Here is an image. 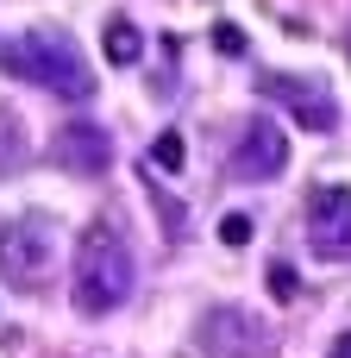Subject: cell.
I'll return each instance as SVG.
<instances>
[{
	"mask_svg": "<svg viewBox=\"0 0 351 358\" xmlns=\"http://www.w3.org/2000/svg\"><path fill=\"white\" fill-rule=\"evenodd\" d=\"M270 296H276V302H295V296H301V283H295L289 264H270Z\"/></svg>",
	"mask_w": 351,
	"mask_h": 358,
	"instance_id": "4fadbf2b",
	"label": "cell"
},
{
	"mask_svg": "<svg viewBox=\"0 0 351 358\" xmlns=\"http://www.w3.org/2000/svg\"><path fill=\"white\" fill-rule=\"evenodd\" d=\"M138 57H144V38H138V25H132V19H113V25H107V63L132 69Z\"/></svg>",
	"mask_w": 351,
	"mask_h": 358,
	"instance_id": "9c48e42d",
	"label": "cell"
},
{
	"mask_svg": "<svg viewBox=\"0 0 351 358\" xmlns=\"http://www.w3.org/2000/svg\"><path fill=\"white\" fill-rule=\"evenodd\" d=\"M264 94L301 126V132H339V101L314 76H264Z\"/></svg>",
	"mask_w": 351,
	"mask_h": 358,
	"instance_id": "5b68a950",
	"label": "cell"
},
{
	"mask_svg": "<svg viewBox=\"0 0 351 358\" xmlns=\"http://www.w3.org/2000/svg\"><path fill=\"white\" fill-rule=\"evenodd\" d=\"M220 239H226V245H245V239H251V220H245V214H226V220H220Z\"/></svg>",
	"mask_w": 351,
	"mask_h": 358,
	"instance_id": "5bb4252c",
	"label": "cell"
},
{
	"mask_svg": "<svg viewBox=\"0 0 351 358\" xmlns=\"http://www.w3.org/2000/svg\"><path fill=\"white\" fill-rule=\"evenodd\" d=\"M214 50H220V57H245V31H239L232 19H220V25H214Z\"/></svg>",
	"mask_w": 351,
	"mask_h": 358,
	"instance_id": "7c38bea8",
	"label": "cell"
},
{
	"mask_svg": "<svg viewBox=\"0 0 351 358\" xmlns=\"http://www.w3.org/2000/svg\"><path fill=\"white\" fill-rule=\"evenodd\" d=\"M226 170H232V182H276V176L289 170V132H283L276 120H251V126L239 132Z\"/></svg>",
	"mask_w": 351,
	"mask_h": 358,
	"instance_id": "8992f818",
	"label": "cell"
},
{
	"mask_svg": "<svg viewBox=\"0 0 351 358\" xmlns=\"http://www.w3.org/2000/svg\"><path fill=\"white\" fill-rule=\"evenodd\" d=\"M57 271V227L44 214H19L0 227V283L19 296H38Z\"/></svg>",
	"mask_w": 351,
	"mask_h": 358,
	"instance_id": "3957f363",
	"label": "cell"
},
{
	"mask_svg": "<svg viewBox=\"0 0 351 358\" xmlns=\"http://www.w3.org/2000/svg\"><path fill=\"white\" fill-rule=\"evenodd\" d=\"M308 245L327 264H351V189L320 182L308 195Z\"/></svg>",
	"mask_w": 351,
	"mask_h": 358,
	"instance_id": "277c9868",
	"label": "cell"
},
{
	"mask_svg": "<svg viewBox=\"0 0 351 358\" xmlns=\"http://www.w3.org/2000/svg\"><path fill=\"white\" fill-rule=\"evenodd\" d=\"M201 346L214 358H264L276 346V334H270L251 308H214V315L201 321Z\"/></svg>",
	"mask_w": 351,
	"mask_h": 358,
	"instance_id": "52a82bcc",
	"label": "cell"
},
{
	"mask_svg": "<svg viewBox=\"0 0 351 358\" xmlns=\"http://www.w3.org/2000/svg\"><path fill=\"white\" fill-rule=\"evenodd\" d=\"M182 157H188L182 132H157V145H151V157H144V164H157L163 176H176V170H182Z\"/></svg>",
	"mask_w": 351,
	"mask_h": 358,
	"instance_id": "8fae6325",
	"label": "cell"
},
{
	"mask_svg": "<svg viewBox=\"0 0 351 358\" xmlns=\"http://www.w3.org/2000/svg\"><path fill=\"white\" fill-rule=\"evenodd\" d=\"M327 358H351V334H339V346H333Z\"/></svg>",
	"mask_w": 351,
	"mask_h": 358,
	"instance_id": "9a60e30c",
	"label": "cell"
},
{
	"mask_svg": "<svg viewBox=\"0 0 351 358\" xmlns=\"http://www.w3.org/2000/svg\"><path fill=\"white\" fill-rule=\"evenodd\" d=\"M50 164L69 170V176H100V170L113 164V138H107L94 120H75V126H63V132L50 138Z\"/></svg>",
	"mask_w": 351,
	"mask_h": 358,
	"instance_id": "ba28073f",
	"label": "cell"
},
{
	"mask_svg": "<svg viewBox=\"0 0 351 358\" xmlns=\"http://www.w3.org/2000/svg\"><path fill=\"white\" fill-rule=\"evenodd\" d=\"M0 69L13 82H31V88L57 94V101H75V107L94 101V69H88L82 44L63 25H31L13 44H0Z\"/></svg>",
	"mask_w": 351,
	"mask_h": 358,
	"instance_id": "6da1fadb",
	"label": "cell"
},
{
	"mask_svg": "<svg viewBox=\"0 0 351 358\" xmlns=\"http://www.w3.org/2000/svg\"><path fill=\"white\" fill-rule=\"evenodd\" d=\"M132 283H138V258H132L126 233H119L113 220H94V227L75 239V277H69L75 315H82V321H100V315L126 308Z\"/></svg>",
	"mask_w": 351,
	"mask_h": 358,
	"instance_id": "7a4b0ae2",
	"label": "cell"
},
{
	"mask_svg": "<svg viewBox=\"0 0 351 358\" xmlns=\"http://www.w3.org/2000/svg\"><path fill=\"white\" fill-rule=\"evenodd\" d=\"M19 164H25V132L13 113H0V176H13Z\"/></svg>",
	"mask_w": 351,
	"mask_h": 358,
	"instance_id": "30bf717a",
	"label": "cell"
}]
</instances>
